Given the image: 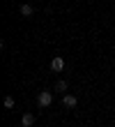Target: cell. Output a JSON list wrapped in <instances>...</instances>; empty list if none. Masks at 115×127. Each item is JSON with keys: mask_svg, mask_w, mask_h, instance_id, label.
I'll return each instance as SVG.
<instances>
[{"mask_svg": "<svg viewBox=\"0 0 115 127\" xmlns=\"http://www.w3.org/2000/svg\"><path fill=\"white\" fill-rule=\"evenodd\" d=\"M5 106H7V109H14V97H12V95L5 97Z\"/></svg>", "mask_w": 115, "mask_h": 127, "instance_id": "52a82bcc", "label": "cell"}, {"mask_svg": "<svg viewBox=\"0 0 115 127\" xmlns=\"http://www.w3.org/2000/svg\"><path fill=\"white\" fill-rule=\"evenodd\" d=\"M37 104H39L42 109L51 106V104H53V93H51V90H42L39 95H37Z\"/></svg>", "mask_w": 115, "mask_h": 127, "instance_id": "6da1fadb", "label": "cell"}, {"mask_svg": "<svg viewBox=\"0 0 115 127\" xmlns=\"http://www.w3.org/2000/svg\"><path fill=\"white\" fill-rule=\"evenodd\" d=\"M62 104H65V109H76L78 99H76L74 95H65V97H62Z\"/></svg>", "mask_w": 115, "mask_h": 127, "instance_id": "3957f363", "label": "cell"}, {"mask_svg": "<svg viewBox=\"0 0 115 127\" xmlns=\"http://www.w3.org/2000/svg\"><path fill=\"white\" fill-rule=\"evenodd\" d=\"M21 125H23V127L35 125V113H23V118H21Z\"/></svg>", "mask_w": 115, "mask_h": 127, "instance_id": "277c9868", "label": "cell"}, {"mask_svg": "<svg viewBox=\"0 0 115 127\" xmlns=\"http://www.w3.org/2000/svg\"><path fill=\"white\" fill-rule=\"evenodd\" d=\"M51 69H53V72H62V69H65V58H62V56H55V58L51 60Z\"/></svg>", "mask_w": 115, "mask_h": 127, "instance_id": "7a4b0ae2", "label": "cell"}, {"mask_svg": "<svg viewBox=\"0 0 115 127\" xmlns=\"http://www.w3.org/2000/svg\"><path fill=\"white\" fill-rule=\"evenodd\" d=\"M21 14H23V16H32V14H35V7L32 5H21Z\"/></svg>", "mask_w": 115, "mask_h": 127, "instance_id": "5b68a950", "label": "cell"}, {"mask_svg": "<svg viewBox=\"0 0 115 127\" xmlns=\"http://www.w3.org/2000/svg\"><path fill=\"white\" fill-rule=\"evenodd\" d=\"M55 90L58 93H65L67 90V81H58V83H55Z\"/></svg>", "mask_w": 115, "mask_h": 127, "instance_id": "8992f818", "label": "cell"}]
</instances>
